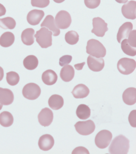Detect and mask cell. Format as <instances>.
Returning <instances> with one entry per match:
<instances>
[{"label":"cell","mask_w":136,"mask_h":154,"mask_svg":"<svg viewBox=\"0 0 136 154\" xmlns=\"http://www.w3.org/2000/svg\"><path fill=\"white\" fill-rule=\"evenodd\" d=\"M128 1V0H115V1L119 3H126Z\"/></svg>","instance_id":"cell-41"},{"label":"cell","mask_w":136,"mask_h":154,"mask_svg":"<svg viewBox=\"0 0 136 154\" xmlns=\"http://www.w3.org/2000/svg\"><path fill=\"white\" fill-rule=\"evenodd\" d=\"M14 100V94L10 89L0 88V103L7 106L12 104Z\"/></svg>","instance_id":"cell-16"},{"label":"cell","mask_w":136,"mask_h":154,"mask_svg":"<svg viewBox=\"0 0 136 154\" xmlns=\"http://www.w3.org/2000/svg\"><path fill=\"white\" fill-rule=\"evenodd\" d=\"M3 106L2 104H1L0 103V110L2 109V108Z\"/></svg>","instance_id":"cell-43"},{"label":"cell","mask_w":136,"mask_h":154,"mask_svg":"<svg viewBox=\"0 0 136 154\" xmlns=\"http://www.w3.org/2000/svg\"><path fill=\"white\" fill-rule=\"evenodd\" d=\"M75 127L78 133L82 135L91 134L95 130V124L92 120L78 122Z\"/></svg>","instance_id":"cell-8"},{"label":"cell","mask_w":136,"mask_h":154,"mask_svg":"<svg viewBox=\"0 0 136 154\" xmlns=\"http://www.w3.org/2000/svg\"><path fill=\"white\" fill-rule=\"evenodd\" d=\"M6 14V9L3 5L0 3V17L4 16Z\"/></svg>","instance_id":"cell-38"},{"label":"cell","mask_w":136,"mask_h":154,"mask_svg":"<svg viewBox=\"0 0 136 154\" xmlns=\"http://www.w3.org/2000/svg\"><path fill=\"white\" fill-rule=\"evenodd\" d=\"M93 28L92 33L98 37H103L106 32L108 30V23L103 19L99 17H96L93 19Z\"/></svg>","instance_id":"cell-9"},{"label":"cell","mask_w":136,"mask_h":154,"mask_svg":"<svg viewBox=\"0 0 136 154\" xmlns=\"http://www.w3.org/2000/svg\"><path fill=\"white\" fill-rule=\"evenodd\" d=\"M24 67L28 70H34L37 67L38 60L36 57L30 55L26 57L23 61Z\"/></svg>","instance_id":"cell-25"},{"label":"cell","mask_w":136,"mask_h":154,"mask_svg":"<svg viewBox=\"0 0 136 154\" xmlns=\"http://www.w3.org/2000/svg\"><path fill=\"white\" fill-rule=\"evenodd\" d=\"M6 79L8 84L11 86H14L19 83L20 77L17 72H10L7 73Z\"/></svg>","instance_id":"cell-31"},{"label":"cell","mask_w":136,"mask_h":154,"mask_svg":"<svg viewBox=\"0 0 136 154\" xmlns=\"http://www.w3.org/2000/svg\"><path fill=\"white\" fill-rule=\"evenodd\" d=\"M54 145V139L50 134H44L40 137L38 141V146L43 151L51 149Z\"/></svg>","instance_id":"cell-14"},{"label":"cell","mask_w":136,"mask_h":154,"mask_svg":"<svg viewBox=\"0 0 136 154\" xmlns=\"http://www.w3.org/2000/svg\"><path fill=\"white\" fill-rule=\"evenodd\" d=\"M41 27H46L49 29L50 31L53 33L54 36H58L60 34V30L56 27L54 17L51 15H48L46 17L44 21L40 25Z\"/></svg>","instance_id":"cell-15"},{"label":"cell","mask_w":136,"mask_h":154,"mask_svg":"<svg viewBox=\"0 0 136 154\" xmlns=\"http://www.w3.org/2000/svg\"><path fill=\"white\" fill-rule=\"evenodd\" d=\"M53 1L57 3H61L64 2L65 0H53Z\"/></svg>","instance_id":"cell-42"},{"label":"cell","mask_w":136,"mask_h":154,"mask_svg":"<svg viewBox=\"0 0 136 154\" xmlns=\"http://www.w3.org/2000/svg\"><path fill=\"white\" fill-rule=\"evenodd\" d=\"M71 22V17L68 12L64 10H61L56 14L55 19V23L56 27L59 29H67L70 26Z\"/></svg>","instance_id":"cell-6"},{"label":"cell","mask_w":136,"mask_h":154,"mask_svg":"<svg viewBox=\"0 0 136 154\" xmlns=\"http://www.w3.org/2000/svg\"><path fill=\"white\" fill-rule=\"evenodd\" d=\"M13 117L10 112L5 111L0 114V124L7 128L11 126L13 123Z\"/></svg>","instance_id":"cell-27"},{"label":"cell","mask_w":136,"mask_h":154,"mask_svg":"<svg viewBox=\"0 0 136 154\" xmlns=\"http://www.w3.org/2000/svg\"><path fill=\"white\" fill-rule=\"evenodd\" d=\"M86 52L96 58H104L106 56V50L103 45L98 40L91 39L87 42Z\"/></svg>","instance_id":"cell-2"},{"label":"cell","mask_w":136,"mask_h":154,"mask_svg":"<svg viewBox=\"0 0 136 154\" xmlns=\"http://www.w3.org/2000/svg\"><path fill=\"white\" fill-rule=\"evenodd\" d=\"M15 37L13 33L7 32L3 33L0 37V45L4 48L11 46L14 42Z\"/></svg>","instance_id":"cell-24"},{"label":"cell","mask_w":136,"mask_h":154,"mask_svg":"<svg viewBox=\"0 0 136 154\" xmlns=\"http://www.w3.org/2000/svg\"><path fill=\"white\" fill-rule=\"evenodd\" d=\"M45 15L44 12L40 10L34 9L29 12L27 16L28 23L32 26L38 25Z\"/></svg>","instance_id":"cell-13"},{"label":"cell","mask_w":136,"mask_h":154,"mask_svg":"<svg viewBox=\"0 0 136 154\" xmlns=\"http://www.w3.org/2000/svg\"><path fill=\"white\" fill-rule=\"evenodd\" d=\"M133 29V24L131 22H126L119 28L117 34V42L120 43L122 40L128 38L130 32Z\"/></svg>","instance_id":"cell-18"},{"label":"cell","mask_w":136,"mask_h":154,"mask_svg":"<svg viewBox=\"0 0 136 154\" xmlns=\"http://www.w3.org/2000/svg\"><path fill=\"white\" fill-rule=\"evenodd\" d=\"M89 89L84 84H79L76 85L73 90L71 94L74 98L82 99L86 98L89 94Z\"/></svg>","instance_id":"cell-19"},{"label":"cell","mask_w":136,"mask_h":154,"mask_svg":"<svg viewBox=\"0 0 136 154\" xmlns=\"http://www.w3.org/2000/svg\"><path fill=\"white\" fill-rule=\"evenodd\" d=\"M31 4L33 7L44 8L49 4V0H31Z\"/></svg>","instance_id":"cell-32"},{"label":"cell","mask_w":136,"mask_h":154,"mask_svg":"<svg viewBox=\"0 0 136 154\" xmlns=\"http://www.w3.org/2000/svg\"><path fill=\"white\" fill-rule=\"evenodd\" d=\"M112 139V134L110 131L103 130L96 134L95 143L96 146L100 149H105L110 145Z\"/></svg>","instance_id":"cell-5"},{"label":"cell","mask_w":136,"mask_h":154,"mask_svg":"<svg viewBox=\"0 0 136 154\" xmlns=\"http://www.w3.org/2000/svg\"><path fill=\"white\" fill-rule=\"evenodd\" d=\"M53 33L45 27H42L35 35L36 42L42 48H47L52 45Z\"/></svg>","instance_id":"cell-3"},{"label":"cell","mask_w":136,"mask_h":154,"mask_svg":"<svg viewBox=\"0 0 136 154\" xmlns=\"http://www.w3.org/2000/svg\"><path fill=\"white\" fill-rule=\"evenodd\" d=\"M72 59V57L70 55H65L62 57L59 60V64L61 67H64L67 65H69Z\"/></svg>","instance_id":"cell-35"},{"label":"cell","mask_w":136,"mask_h":154,"mask_svg":"<svg viewBox=\"0 0 136 154\" xmlns=\"http://www.w3.org/2000/svg\"><path fill=\"white\" fill-rule=\"evenodd\" d=\"M136 1H130L122 6L121 11L126 18L134 20L136 18Z\"/></svg>","instance_id":"cell-11"},{"label":"cell","mask_w":136,"mask_h":154,"mask_svg":"<svg viewBox=\"0 0 136 154\" xmlns=\"http://www.w3.org/2000/svg\"><path fill=\"white\" fill-rule=\"evenodd\" d=\"M129 122L131 126L136 127V110H134L130 113L129 116Z\"/></svg>","instance_id":"cell-36"},{"label":"cell","mask_w":136,"mask_h":154,"mask_svg":"<svg viewBox=\"0 0 136 154\" xmlns=\"http://www.w3.org/2000/svg\"><path fill=\"white\" fill-rule=\"evenodd\" d=\"M41 94V89L37 84L30 83L26 84L22 89V94L25 98L34 100L37 99Z\"/></svg>","instance_id":"cell-7"},{"label":"cell","mask_w":136,"mask_h":154,"mask_svg":"<svg viewBox=\"0 0 136 154\" xmlns=\"http://www.w3.org/2000/svg\"><path fill=\"white\" fill-rule=\"evenodd\" d=\"M123 100L126 104L132 106L136 103V89L135 88H129L123 92L122 94Z\"/></svg>","instance_id":"cell-17"},{"label":"cell","mask_w":136,"mask_h":154,"mask_svg":"<svg viewBox=\"0 0 136 154\" xmlns=\"http://www.w3.org/2000/svg\"><path fill=\"white\" fill-rule=\"evenodd\" d=\"M42 79L44 84L47 85H52L57 81L58 75L53 70L49 69L43 73Z\"/></svg>","instance_id":"cell-21"},{"label":"cell","mask_w":136,"mask_h":154,"mask_svg":"<svg viewBox=\"0 0 136 154\" xmlns=\"http://www.w3.org/2000/svg\"><path fill=\"white\" fill-rule=\"evenodd\" d=\"M72 154H89V152L84 147H78L73 150Z\"/></svg>","instance_id":"cell-37"},{"label":"cell","mask_w":136,"mask_h":154,"mask_svg":"<svg viewBox=\"0 0 136 154\" xmlns=\"http://www.w3.org/2000/svg\"><path fill=\"white\" fill-rule=\"evenodd\" d=\"M129 140L125 136L119 135L113 140L108 148L110 154H126L129 152Z\"/></svg>","instance_id":"cell-1"},{"label":"cell","mask_w":136,"mask_h":154,"mask_svg":"<svg viewBox=\"0 0 136 154\" xmlns=\"http://www.w3.org/2000/svg\"><path fill=\"white\" fill-rule=\"evenodd\" d=\"M117 67L120 73L123 75H129L135 70L136 61L132 59L123 58L118 61Z\"/></svg>","instance_id":"cell-4"},{"label":"cell","mask_w":136,"mask_h":154,"mask_svg":"<svg viewBox=\"0 0 136 154\" xmlns=\"http://www.w3.org/2000/svg\"><path fill=\"white\" fill-rule=\"evenodd\" d=\"M84 64H85L84 62L81 63H78V64H77V65H75V67L77 70H81V69H82V67L84 66Z\"/></svg>","instance_id":"cell-39"},{"label":"cell","mask_w":136,"mask_h":154,"mask_svg":"<svg viewBox=\"0 0 136 154\" xmlns=\"http://www.w3.org/2000/svg\"><path fill=\"white\" fill-rule=\"evenodd\" d=\"M136 30H132L128 35V39H127L129 45L135 48H136Z\"/></svg>","instance_id":"cell-34"},{"label":"cell","mask_w":136,"mask_h":154,"mask_svg":"<svg viewBox=\"0 0 136 154\" xmlns=\"http://www.w3.org/2000/svg\"><path fill=\"white\" fill-rule=\"evenodd\" d=\"M75 72L74 68L72 66L67 65L61 69L60 77L64 82H70L75 76Z\"/></svg>","instance_id":"cell-20"},{"label":"cell","mask_w":136,"mask_h":154,"mask_svg":"<svg viewBox=\"0 0 136 154\" xmlns=\"http://www.w3.org/2000/svg\"><path fill=\"white\" fill-rule=\"evenodd\" d=\"M53 117V113L49 108H43L38 115V119L40 124L44 127L49 126L51 124Z\"/></svg>","instance_id":"cell-10"},{"label":"cell","mask_w":136,"mask_h":154,"mask_svg":"<svg viewBox=\"0 0 136 154\" xmlns=\"http://www.w3.org/2000/svg\"><path fill=\"white\" fill-rule=\"evenodd\" d=\"M35 30L33 28H27L22 32L21 40L24 45H31L34 44L35 40Z\"/></svg>","instance_id":"cell-22"},{"label":"cell","mask_w":136,"mask_h":154,"mask_svg":"<svg viewBox=\"0 0 136 154\" xmlns=\"http://www.w3.org/2000/svg\"><path fill=\"white\" fill-rule=\"evenodd\" d=\"M90 109L88 106L81 104L77 108L76 114L79 119L84 120L88 119L90 116Z\"/></svg>","instance_id":"cell-26"},{"label":"cell","mask_w":136,"mask_h":154,"mask_svg":"<svg viewBox=\"0 0 136 154\" xmlns=\"http://www.w3.org/2000/svg\"><path fill=\"white\" fill-rule=\"evenodd\" d=\"M16 26V22L13 18L7 17L0 19V27L7 29H13Z\"/></svg>","instance_id":"cell-28"},{"label":"cell","mask_w":136,"mask_h":154,"mask_svg":"<svg viewBox=\"0 0 136 154\" xmlns=\"http://www.w3.org/2000/svg\"><path fill=\"white\" fill-rule=\"evenodd\" d=\"M79 39V35L74 30H71L66 33L65 40L69 45H75L77 44Z\"/></svg>","instance_id":"cell-30"},{"label":"cell","mask_w":136,"mask_h":154,"mask_svg":"<svg viewBox=\"0 0 136 154\" xmlns=\"http://www.w3.org/2000/svg\"><path fill=\"white\" fill-rule=\"evenodd\" d=\"M87 65L90 70L98 72L103 69L105 63L103 58H96L90 55L87 58Z\"/></svg>","instance_id":"cell-12"},{"label":"cell","mask_w":136,"mask_h":154,"mask_svg":"<svg viewBox=\"0 0 136 154\" xmlns=\"http://www.w3.org/2000/svg\"><path fill=\"white\" fill-rule=\"evenodd\" d=\"M121 47L124 54L129 56L135 57L136 55V49L129 45L127 39H124L121 42Z\"/></svg>","instance_id":"cell-29"},{"label":"cell","mask_w":136,"mask_h":154,"mask_svg":"<svg viewBox=\"0 0 136 154\" xmlns=\"http://www.w3.org/2000/svg\"><path fill=\"white\" fill-rule=\"evenodd\" d=\"M4 77V70L2 68L0 67V81L2 80Z\"/></svg>","instance_id":"cell-40"},{"label":"cell","mask_w":136,"mask_h":154,"mask_svg":"<svg viewBox=\"0 0 136 154\" xmlns=\"http://www.w3.org/2000/svg\"><path fill=\"white\" fill-rule=\"evenodd\" d=\"M48 103L52 109L59 110L64 106V98L60 95L54 94L49 98Z\"/></svg>","instance_id":"cell-23"},{"label":"cell","mask_w":136,"mask_h":154,"mask_svg":"<svg viewBox=\"0 0 136 154\" xmlns=\"http://www.w3.org/2000/svg\"><path fill=\"white\" fill-rule=\"evenodd\" d=\"M84 2L88 8L93 9L99 7L101 3V0H84Z\"/></svg>","instance_id":"cell-33"}]
</instances>
